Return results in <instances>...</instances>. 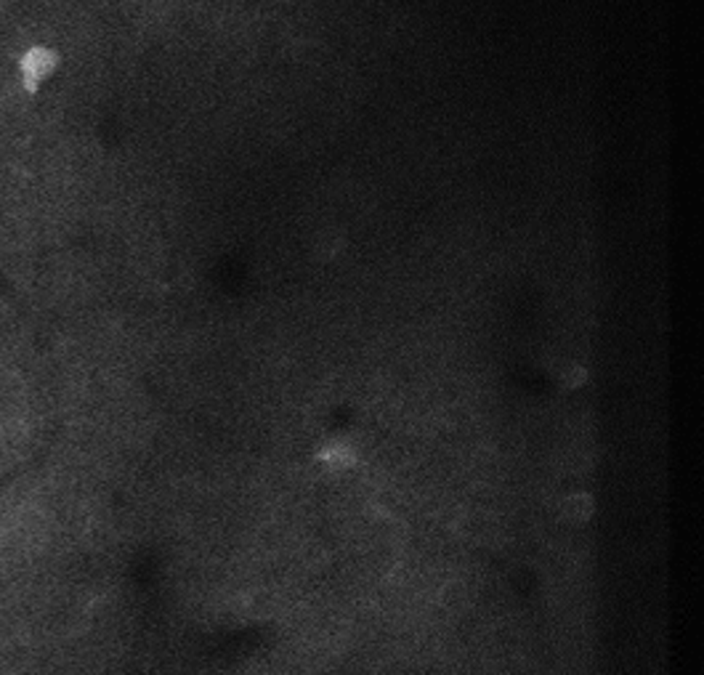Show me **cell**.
<instances>
[{"label":"cell","instance_id":"7a4b0ae2","mask_svg":"<svg viewBox=\"0 0 704 675\" xmlns=\"http://www.w3.org/2000/svg\"><path fill=\"white\" fill-rule=\"evenodd\" d=\"M317 463L325 471H330V474H346V471H352L353 466L359 463V452H356V447H353L352 442L333 439V442H328V444L320 447Z\"/></svg>","mask_w":704,"mask_h":675},{"label":"cell","instance_id":"5b68a950","mask_svg":"<svg viewBox=\"0 0 704 675\" xmlns=\"http://www.w3.org/2000/svg\"><path fill=\"white\" fill-rule=\"evenodd\" d=\"M439 604L444 612L449 614H460L468 606V588L460 580H449L441 590H439Z\"/></svg>","mask_w":704,"mask_h":675},{"label":"cell","instance_id":"8992f818","mask_svg":"<svg viewBox=\"0 0 704 675\" xmlns=\"http://www.w3.org/2000/svg\"><path fill=\"white\" fill-rule=\"evenodd\" d=\"M558 380H561L563 388H582L587 383V370L579 362H566L558 370Z\"/></svg>","mask_w":704,"mask_h":675},{"label":"cell","instance_id":"277c9868","mask_svg":"<svg viewBox=\"0 0 704 675\" xmlns=\"http://www.w3.org/2000/svg\"><path fill=\"white\" fill-rule=\"evenodd\" d=\"M561 516L569 521V524H585L593 518L595 513V500L590 492H569L561 503H558Z\"/></svg>","mask_w":704,"mask_h":675},{"label":"cell","instance_id":"6da1fadb","mask_svg":"<svg viewBox=\"0 0 704 675\" xmlns=\"http://www.w3.org/2000/svg\"><path fill=\"white\" fill-rule=\"evenodd\" d=\"M59 53L48 45H29L19 56V83L27 94H37L40 85L56 72Z\"/></svg>","mask_w":704,"mask_h":675},{"label":"cell","instance_id":"3957f363","mask_svg":"<svg viewBox=\"0 0 704 675\" xmlns=\"http://www.w3.org/2000/svg\"><path fill=\"white\" fill-rule=\"evenodd\" d=\"M346 245H349V240H346V234L338 226H322L314 234V240H312V256L317 261L328 264V261L341 258L344 250H346Z\"/></svg>","mask_w":704,"mask_h":675}]
</instances>
